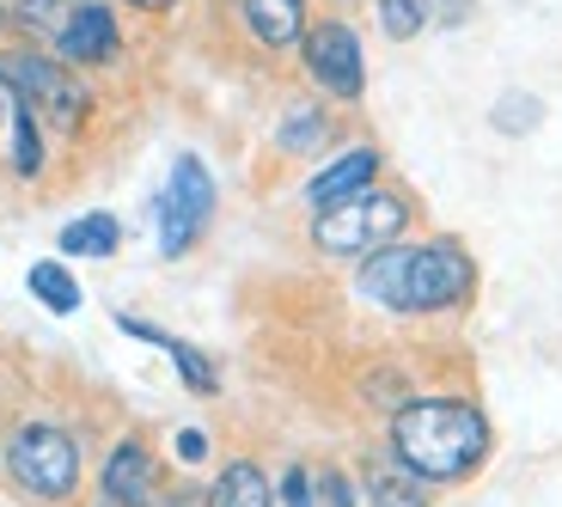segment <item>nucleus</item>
Listing matches in <instances>:
<instances>
[{"instance_id":"nucleus-1","label":"nucleus","mask_w":562,"mask_h":507,"mask_svg":"<svg viewBox=\"0 0 562 507\" xmlns=\"http://www.w3.org/2000/svg\"><path fill=\"white\" fill-rule=\"evenodd\" d=\"M355 294L385 318H447L477 300V257L452 233L397 239L355 263Z\"/></svg>"},{"instance_id":"nucleus-2","label":"nucleus","mask_w":562,"mask_h":507,"mask_svg":"<svg viewBox=\"0 0 562 507\" xmlns=\"http://www.w3.org/2000/svg\"><path fill=\"white\" fill-rule=\"evenodd\" d=\"M385 452L404 471H416L428 489L471 483L495 452V428L477 397H409L385 416Z\"/></svg>"},{"instance_id":"nucleus-3","label":"nucleus","mask_w":562,"mask_h":507,"mask_svg":"<svg viewBox=\"0 0 562 507\" xmlns=\"http://www.w3.org/2000/svg\"><path fill=\"white\" fill-rule=\"evenodd\" d=\"M0 477L25 507H74L86 495V447L80 428L56 416H31L0 435Z\"/></svg>"},{"instance_id":"nucleus-4","label":"nucleus","mask_w":562,"mask_h":507,"mask_svg":"<svg viewBox=\"0 0 562 507\" xmlns=\"http://www.w3.org/2000/svg\"><path fill=\"white\" fill-rule=\"evenodd\" d=\"M0 86H7V99H25L49 135H68V142L86 135L92 116H99V86L86 74H74L68 61H56L43 43H25V37L0 43Z\"/></svg>"},{"instance_id":"nucleus-5","label":"nucleus","mask_w":562,"mask_h":507,"mask_svg":"<svg viewBox=\"0 0 562 507\" xmlns=\"http://www.w3.org/2000/svg\"><path fill=\"white\" fill-rule=\"evenodd\" d=\"M416 233V196L397 190V183H367L361 196L337 202L306 221V245L324 263H361V257L385 251V245L409 239Z\"/></svg>"},{"instance_id":"nucleus-6","label":"nucleus","mask_w":562,"mask_h":507,"mask_svg":"<svg viewBox=\"0 0 562 507\" xmlns=\"http://www.w3.org/2000/svg\"><path fill=\"white\" fill-rule=\"evenodd\" d=\"M294 61H300V74H306L312 92L330 99L337 111H355V104L367 99V37H361V25H355L349 13H330V7L312 13Z\"/></svg>"},{"instance_id":"nucleus-7","label":"nucleus","mask_w":562,"mask_h":507,"mask_svg":"<svg viewBox=\"0 0 562 507\" xmlns=\"http://www.w3.org/2000/svg\"><path fill=\"white\" fill-rule=\"evenodd\" d=\"M214 209H221V183H214L209 159L183 147V154L171 159L166 183H159V196H154L159 257H166V263H178V257L196 251V245L209 239V226H214Z\"/></svg>"},{"instance_id":"nucleus-8","label":"nucleus","mask_w":562,"mask_h":507,"mask_svg":"<svg viewBox=\"0 0 562 507\" xmlns=\"http://www.w3.org/2000/svg\"><path fill=\"white\" fill-rule=\"evenodd\" d=\"M56 61H68L74 74H116L128 61V31H123V7L116 0H74L68 25L43 43Z\"/></svg>"},{"instance_id":"nucleus-9","label":"nucleus","mask_w":562,"mask_h":507,"mask_svg":"<svg viewBox=\"0 0 562 507\" xmlns=\"http://www.w3.org/2000/svg\"><path fill=\"white\" fill-rule=\"evenodd\" d=\"M166 495V465H159V447L140 428H123V435L104 447L99 465V502L104 507H159Z\"/></svg>"},{"instance_id":"nucleus-10","label":"nucleus","mask_w":562,"mask_h":507,"mask_svg":"<svg viewBox=\"0 0 562 507\" xmlns=\"http://www.w3.org/2000/svg\"><path fill=\"white\" fill-rule=\"evenodd\" d=\"M380 178H385V154H380V147H373V142H342L337 154L306 178L300 202H306V214H324V209H337V202L361 196L367 183H380Z\"/></svg>"},{"instance_id":"nucleus-11","label":"nucleus","mask_w":562,"mask_h":507,"mask_svg":"<svg viewBox=\"0 0 562 507\" xmlns=\"http://www.w3.org/2000/svg\"><path fill=\"white\" fill-rule=\"evenodd\" d=\"M233 25L269 61H288L312 25V0H233Z\"/></svg>"},{"instance_id":"nucleus-12","label":"nucleus","mask_w":562,"mask_h":507,"mask_svg":"<svg viewBox=\"0 0 562 507\" xmlns=\"http://www.w3.org/2000/svg\"><path fill=\"white\" fill-rule=\"evenodd\" d=\"M281 159H324L337 154V104L330 99H294L281 111L276 135H269Z\"/></svg>"},{"instance_id":"nucleus-13","label":"nucleus","mask_w":562,"mask_h":507,"mask_svg":"<svg viewBox=\"0 0 562 507\" xmlns=\"http://www.w3.org/2000/svg\"><path fill=\"white\" fill-rule=\"evenodd\" d=\"M7 171L19 183H37L49 171V128L25 99H7Z\"/></svg>"},{"instance_id":"nucleus-14","label":"nucleus","mask_w":562,"mask_h":507,"mask_svg":"<svg viewBox=\"0 0 562 507\" xmlns=\"http://www.w3.org/2000/svg\"><path fill=\"white\" fill-rule=\"evenodd\" d=\"M116 251H123V221L111 209H86L74 221H61L56 233V257H68V263H104Z\"/></svg>"},{"instance_id":"nucleus-15","label":"nucleus","mask_w":562,"mask_h":507,"mask_svg":"<svg viewBox=\"0 0 562 507\" xmlns=\"http://www.w3.org/2000/svg\"><path fill=\"white\" fill-rule=\"evenodd\" d=\"M361 502L367 507H435V489H428L416 471L397 465L392 452H380V459H367V471H361Z\"/></svg>"},{"instance_id":"nucleus-16","label":"nucleus","mask_w":562,"mask_h":507,"mask_svg":"<svg viewBox=\"0 0 562 507\" xmlns=\"http://www.w3.org/2000/svg\"><path fill=\"white\" fill-rule=\"evenodd\" d=\"M209 507H276V477L257 459H226L209 483Z\"/></svg>"},{"instance_id":"nucleus-17","label":"nucleus","mask_w":562,"mask_h":507,"mask_svg":"<svg viewBox=\"0 0 562 507\" xmlns=\"http://www.w3.org/2000/svg\"><path fill=\"white\" fill-rule=\"evenodd\" d=\"M25 294L37 300L43 312H56V318H74V312L86 306V288L74 282L68 257H43V263L25 269Z\"/></svg>"},{"instance_id":"nucleus-18","label":"nucleus","mask_w":562,"mask_h":507,"mask_svg":"<svg viewBox=\"0 0 562 507\" xmlns=\"http://www.w3.org/2000/svg\"><path fill=\"white\" fill-rule=\"evenodd\" d=\"M166 354L171 367H178V380L190 397H221V367H214V354H202L196 342H183V337H166Z\"/></svg>"},{"instance_id":"nucleus-19","label":"nucleus","mask_w":562,"mask_h":507,"mask_svg":"<svg viewBox=\"0 0 562 507\" xmlns=\"http://www.w3.org/2000/svg\"><path fill=\"white\" fill-rule=\"evenodd\" d=\"M373 25L385 43H416L435 25V0H373Z\"/></svg>"},{"instance_id":"nucleus-20","label":"nucleus","mask_w":562,"mask_h":507,"mask_svg":"<svg viewBox=\"0 0 562 507\" xmlns=\"http://www.w3.org/2000/svg\"><path fill=\"white\" fill-rule=\"evenodd\" d=\"M7 13H13V37H25V43H49L61 25H68L74 0H7Z\"/></svg>"},{"instance_id":"nucleus-21","label":"nucleus","mask_w":562,"mask_h":507,"mask_svg":"<svg viewBox=\"0 0 562 507\" xmlns=\"http://www.w3.org/2000/svg\"><path fill=\"white\" fill-rule=\"evenodd\" d=\"M538 123H544V104H538L532 92H520V86L490 104V128H495V135H514V142H520V135H532Z\"/></svg>"},{"instance_id":"nucleus-22","label":"nucleus","mask_w":562,"mask_h":507,"mask_svg":"<svg viewBox=\"0 0 562 507\" xmlns=\"http://www.w3.org/2000/svg\"><path fill=\"white\" fill-rule=\"evenodd\" d=\"M276 507H318V471L294 459V465L276 477Z\"/></svg>"},{"instance_id":"nucleus-23","label":"nucleus","mask_w":562,"mask_h":507,"mask_svg":"<svg viewBox=\"0 0 562 507\" xmlns=\"http://www.w3.org/2000/svg\"><path fill=\"white\" fill-rule=\"evenodd\" d=\"M318 507H367L361 477H349L342 465H318Z\"/></svg>"},{"instance_id":"nucleus-24","label":"nucleus","mask_w":562,"mask_h":507,"mask_svg":"<svg viewBox=\"0 0 562 507\" xmlns=\"http://www.w3.org/2000/svg\"><path fill=\"white\" fill-rule=\"evenodd\" d=\"M171 459H178V465H209L214 459V435L209 428H178V435H171Z\"/></svg>"},{"instance_id":"nucleus-25","label":"nucleus","mask_w":562,"mask_h":507,"mask_svg":"<svg viewBox=\"0 0 562 507\" xmlns=\"http://www.w3.org/2000/svg\"><path fill=\"white\" fill-rule=\"evenodd\" d=\"M116 330H123V337H135V342H147V349H166V337H171V330L147 325V318H135V312H116Z\"/></svg>"},{"instance_id":"nucleus-26","label":"nucleus","mask_w":562,"mask_h":507,"mask_svg":"<svg viewBox=\"0 0 562 507\" xmlns=\"http://www.w3.org/2000/svg\"><path fill=\"white\" fill-rule=\"evenodd\" d=\"M159 507H209V483H166Z\"/></svg>"},{"instance_id":"nucleus-27","label":"nucleus","mask_w":562,"mask_h":507,"mask_svg":"<svg viewBox=\"0 0 562 507\" xmlns=\"http://www.w3.org/2000/svg\"><path fill=\"white\" fill-rule=\"evenodd\" d=\"M471 13H477V0H435V25H440V31L471 25Z\"/></svg>"},{"instance_id":"nucleus-28","label":"nucleus","mask_w":562,"mask_h":507,"mask_svg":"<svg viewBox=\"0 0 562 507\" xmlns=\"http://www.w3.org/2000/svg\"><path fill=\"white\" fill-rule=\"evenodd\" d=\"M116 7H123V13H135V19H154V25H159V19L178 13L183 0H116Z\"/></svg>"},{"instance_id":"nucleus-29","label":"nucleus","mask_w":562,"mask_h":507,"mask_svg":"<svg viewBox=\"0 0 562 507\" xmlns=\"http://www.w3.org/2000/svg\"><path fill=\"white\" fill-rule=\"evenodd\" d=\"M0 37H13V13H7V0H0Z\"/></svg>"},{"instance_id":"nucleus-30","label":"nucleus","mask_w":562,"mask_h":507,"mask_svg":"<svg viewBox=\"0 0 562 507\" xmlns=\"http://www.w3.org/2000/svg\"><path fill=\"white\" fill-rule=\"evenodd\" d=\"M318 7H330V13H349V7H361V0H318Z\"/></svg>"},{"instance_id":"nucleus-31","label":"nucleus","mask_w":562,"mask_h":507,"mask_svg":"<svg viewBox=\"0 0 562 507\" xmlns=\"http://www.w3.org/2000/svg\"><path fill=\"white\" fill-rule=\"evenodd\" d=\"M0 123H7V86H0Z\"/></svg>"}]
</instances>
